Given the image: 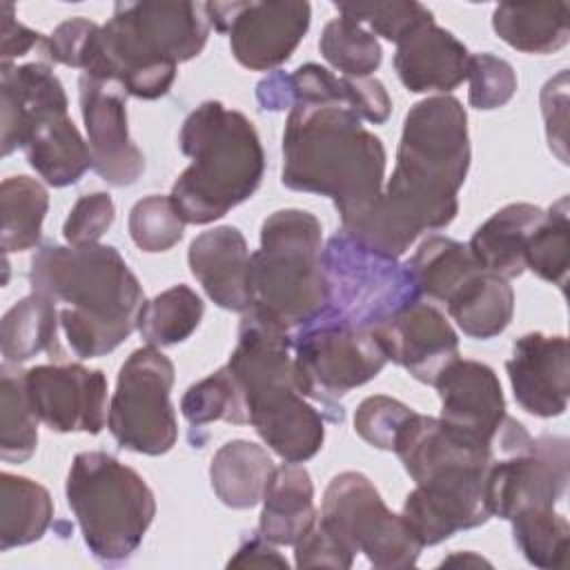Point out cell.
<instances>
[{
  "label": "cell",
  "mask_w": 570,
  "mask_h": 570,
  "mask_svg": "<svg viewBox=\"0 0 570 570\" xmlns=\"http://www.w3.org/2000/svg\"><path fill=\"white\" fill-rule=\"evenodd\" d=\"M468 169L470 136L463 105L448 94L419 100L405 114L396 165L383 194L343 234L381 256H403L423 232L454 220L456 194Z\"/></svg>",
  "instance_id": "1"
},
{
  "label": "cell",
  "mask_w": 570,
  "mask_h": 570,
  "mask_svg": "<svg viewBox=\"0 0 570 570\" xmlns=\"http://www.w3.org/2000/svg\"><path fill=\"white\" fill-rule=\"evenodd\" d=\"M229 568H287V559L261 534L245 541L227 561Z\"/></svg>",
  "instance_id": "50"
},
{
  "label": "cell",
  "mask_w": 570,
  "mask_h": 570,
  "mask_svg": "<svg viewBox=\"0 0 570 570\" xmlns=\"http://www.w3.org/2000/svg\"><path fill=\"white\" fill-rule=\"evenodd\" d=\"M387 361L401 365L416 381L432 385L459 358V336L450 321L421 298H412L383 318L374 330Z\"/></svg>",
  "instance_id": "18"
},
{
  "label": "cell",
  "mask_w": 570,
  "mask_h": 570,
  "mask_svg": "<svg viewBox=\"0 0 570 570\" xmlns=\"http://www.w3.org/2000/svg\"><path fill=\"white\" fill-rule=\"evenodd\" d=\"M570 479V445L566 436H532L519 452L497 454L485 474L490 517L510 521L523 510L554 508Z\"/></svg>",
  "instance_id": "15"
},
{
  "label": "cell",
  "mask_w": 570,
  "mask_h": 570,
  "mask_svg": "<svg viewBox=\"0 0 570 570\" xmlns=\"http://www.w3.org/2000/svg\"><path fill=\"white\" fill-rule=\"evenodd\" d=\"M570 265V200L561 196L546 209L543 220L525 245V269L539 278L566 287Z\"/></svg>",
  "instance_id": "36"
},
{
  "label": "cell",
  "mask_w": 570,
  "mask_h": 570,
  "mask_svg": "<svg viewBox=\"0 0 570 570\" xmlns=\"http://www.w3.org/2000/svg\"><path fill=\"white\" fill-rule=\"evenodd\" d=\"M568 2H501L492 11L494 33L523 53H554L570 40Z\"/></svg>",
  "instance_id": "27"
},
{
  "label": "cell",
  "mask_w": 570,
  "mask_h": 570,
  "mask_svg": "<svg viewBox=\"0 0 570 570\" xmlns=\"http://www.w3.org/2000/svg\"><path fill=\"white\" fill-rule=\"evenodd\" d=\"M448 314L465 336L488 341L512 321L514 292L508 281L481 269L448 303Z\"/></svg>",
  "instance_id": "30"
},
{
  "label": "cell",
  "mask_w": 570,
  "mask_h": 570,
  "mask_svg": "<svg viewBox=\"0 0 570 570\" xmlns=\"http://www.w3.org/2000/svg\"><path fill=\"white\" fill-rule=\"evenodd\" d=\"M292 350L298 392L325 405L372 381L387 363L372 330L325 316L292 332Z\"/></svg>",
  "instance_id": "12"
},
{
  "label": "cell",
  "mask_w": 570,
  "mask_h": 570,
  "mask_svg": "<svg viewBox=\"0 0 570 570\" xmlns=\"http://www.w3.org/2000/svg\"><path fill=\"white\" fill-rule=\"evenodd\" d=\"M189 272L223 309L245 314L252 307V254L234 225L198 234L187 252Z\"/></svg>",
  "instance_id": "22"
},
{
  "label": "cell",
  "mask_w": 570,
  "mask_h": 570,
  "mask_svg": "<svg viewBox=\"0 0 570 570\" xmlns=\"http://www.w3.org/2000/svg\"><path fill=\"white\" fill-rule=\"evenodd\" d=\"M318 49L323 58L341 71V76L365 78L376 71L383 60L376 36L367 27L345 16H338L325 24Z\"/></svg>",
  "instance_id": "38"
},
{
  "label": "cell",
  "mask_w": 570,
  "mask_h": 570,
  "mask_svg": "<svg viewBox=\"0 0 570 570\" xmlns=\"http://www.w3.org/2000/svg\"><path fill=\"white\" fill-rule=\"evenodd\" d=\"M546 209L532 203H510L494 212L470 238V252L481 269L510 281L525 272V245Z\"/></svg>",
  "instance_id": "24"
},
{
  "label": "cell",
  "mask_w": 570,
  "mask_h": 570,
  "mask_svg": "<svg viewBox=\"0 0 570 570\" xmlns=\"http://www.w3.org/2000/svg\"><path fill=\"white\" fill-rule=\"evenodd\" d=\"M49 207L47 189L29 176H11L0 185V243L4 254L27 252L40 243Z\"/></svg>",
  "instance_id": "33"
},
{
  "label": "cell",
  "mask_w": 570,
  "mask_h": 570,
  "mask_svg": "<svg viewBox=\"0 0 570 570\" xmlns=\"http://www.w3.org/2000/svg\"><path fill=\"white\" fill-rule=\"evenodd\" d=\"M205 2H116L82 73L118 82L127 96L156 100L196 58L209 36Z\"/></svg>",
  "instance_id": "5"
},
{
  "label": "cell",
  "mask_w": 570,
  "mask_h": 570,
  "mask_svg": "<svg viewBox=\"0 0 570 570\" xmlns=\"http://www.w3.org/2000/svg\"><path fill=\"white\" fill-rule=\"evenodd\" d=\"M318 523L352 557L358 552L379 570H403L423 546L401 514H394L363 472L336 474L323 494Z\"/></svg>",
  "instance_id": "9"
},
{
  "label": "cell",
  "mask_w": 570,
  "mask_h": 570,
  "mask_svg": "<svg viewBox=\"0 0 570 570\" xmlns=\"http://www.w3.org/2000/svg\"><path fill=\"white\" fill-rule=\"evenodd\" d=\"M347 105L361 120H367L372 125H383L392 111V100L383 82L370 76H347Z\"/></svg>",
  "instance_id": "48"
},
{
  "label": "cell",
  "mask_w": 570,
  "mask_h": 570,
  "mask_svg": "<svg viewBox=\"0 0 570 570\" xmlns=\"http://www.w3.org/2000/svg\"><path fill=\"white\" fill-rule=\"evenodd\" d=\"M185 234V220L169 196L151 194L129 212V236L149 254L171 249Z\"/></svg>",
  "instance_id": "40"
},
{
  "label": "cell",
  "mask_w": 570,
  "mask_h": 570,
  "mask_svg": "<svg viewBox=\"0 0 570 570\" xmlns=\"http://www.w3.org/2000/svg\"><path fill=\"white\" fill-rule=\"evenodd\" d=\"M225 367L238 392L245 425L249 423L283 461L303 463L323 448V416L294 381L292 332L247 309Z\"/></svg>",
  "instance_id": "4"
},
{
  "label": "cell",
  "mask_w": 570,
  "mask_h": 570,
  "mask_svg": "<svg viewBox=\"0 0 570 570\" xmlns=\"http://www.w3.org/2000/svg\"><path fill=\"white\" fill-rule=\"evenodd\" d=\"M541 114L550 149L566 165V122H568V71H559L541 89Z\"/></svg>",
  "instance_id": "46"
},
{
  "label": "cell",
  "mask_w": 570,
  "mask_h": 570,
  "mask_svg": "<svg viewBox=\"0 0 570 570\" xmlns=\"http://www.w3.org/2000/svg\"><path fill=\"white\" fill-rule=\"evenodd\" d=\"M171 385L174 363L158 347L145 345L127 356L107 414V428L120 448L158 456L176 445Z\"/></svg>",
  "instance_id": "13"
},
{
  "label": "cell",
  "mask_w": 570,
  "mask_h": 570,
  "mask_svg": "<svg viewBox=\"0 0 570 570\" xmlns=\"http://www.w3.org/2000/svg\"><path fill=\"white\" fill-rule=\"evenodd\" d=\"M65 492L85 546L100 563L127 561L156 514V499L145 479L100 450L73 456Z\"/></svg>",
  "instance_id": "8"
},
{
  "label": "cell",
  "mask_w": 570,
  "mask_h": 570,
  "mask_svg": "<svg viewBox=\"0 0 570 570\" xmlns=\"http://www.w3.org/2000/svg\"><path fill=\"white\" fill-rule=\"evenodd\" d=\"M100 24L87 18H69L60 22L42 45V56L51 62L87 71L96 53Z\"/></svg>",
  "instance_id": "44"
},
{
  "label": "cell",
  "mask_w": 570,
  "mask_h": 570,
  "mask_svg": "<svg viewBox=\"0 0 570 570\" xmlns=\"http://www.w3.org/2000/svg\"><path fill=\"white\" fill-rule=\"evenodd\" d=\"M22 151L36 174L51 187L78 183L91 167V151L67 111L40 118L24 138Z\"/></svg>",
  "instance_id": "26"
},
{
  "label": "cell",
  "mask_w": 570,
  "mask_h": 570,
  "mask_svg": "<svg viewBox=\"0 0 570 570\" xmlns=\"http://www.w3.org/2000/svg\"><path fill=\"white\" fill-rule=\"evenodd\" d=\"M468 80V102L481 111L508 105L517 91V73L512 65L492 53L470 56Z\"/></svg>",
  "instance_id": "41"
},
{
  "label": "cell",
  "mask_w": 570,
  "mask_h": 570,
  "mask_svg": "<svg viewBox=\"0 0 570 570\" xmlns=\"http://www.w3.org/2000/svg\"><path fill=\"white\" fill-rule=\"evenodd\" d=\"M114 216H116V205L107 191L85 194L71 207L62 225V236L73 247L94 245L111 227Z\"/></svg>",
  "instance_id": "45"
},
{
  "label": "cell",
  "mask_w": 570,
  "mask_h": 570,
  "mask_svg": "<svg viewBox=\"0 0 570 570\" xmlns=\"http://www.w3.org/2000/svg\"><path fill=\"white\" fill-rule=\"evenodd\" d=\"M178 145L191 163L171 185L169 198L185 223H214L261 187L265 154L245 114L205 100L185 118Z\"/></svg>",
  "instance_id": "6"
},
{
  "label": "cell",
  "mask_w": 570,
  "mask_h": 570,
  "mask_svg": "<svg viewBox=\"0 0 570 570\" xmlns=\"http://www.w3.org/2000/svg\"><path fill=\"white\" fill-rule=\"evenodd\" d=\"M441 566H490V561H485L483 557H479L476 552H454L450 557H445L441 561Z\"/></svg>",
  "instance_id": "51"
},
{
  "label": "cell",
  "mask_w": 570,
  "mask_h": 570,
  "mask_svg": "<svg viewBox=\"0 0 570 570\" xmlns=\"http://www.w3.org/2000/svg\"><path fill=\"white\" fill-rule=\"evenodd\" d=\"M60 312L56 301L31 292L11 305L0 323V350L7 363H24L40 352L58 354Z\"/></svg>",
  "instance_id": "31"
},
{
  "label": "cell",
  "mask_w": 570,
  "mask_h": 570,
  "mask_svg": "<svg viewBox=\"0 0 570 570\" xmlns=\"http://www.w3.org/2000/svg\"><path fill=\"white\" fill-rule=\"evenodd\" d=\"M392 452L419 488L436 494L485 499V474L494 450L481 436L450 425L441 416L412 410L394 436Z\"/></svg>",
  "instance_id": "11"
},
{
  "label": "cell",
  "mask_w": 570,
  "mask_h": 570,
  "mask_svg": "<svg viewBox=\"0 0 570 570\" xmlns=\"http://www.w3.org/2000/svg\"><path fill=\"white\" fill-rule=\"evenodd\" d=\"M69 100L62 82L45 62L0 67L2 156L22 149L29 129L53 111H67Z\"/></svg>",
  "instance_id": "23"
},
{
  "label": "cell",
  "mask_w": 570,
  "mask_h": 570,
  "mask_svg": "<svg viewBox=\"0 0 570 570\" xmlns=\"http://www.w3.org/2000/svg\"><path fill=\"white\" fill-rule=\"evenodd\" d=\"M38 416L24 390V370L16 363L0 367V456L4 463H24L38 445Z\"/></svg>",
  "instance_id": "35"
},
{
  "label": "cell",
  "mask_w": 570,
  "mask_h": 570,
  "mask_svg": "<svg viewBox=\"0 0 570 570\" xmlns=\"http://www.w3.org/2000/svg\"><path fill=\"white\" fill-rule=\"evenodd\" d=\"M24 390L33 414L51 432L98 434L107 421V379L80 363L24 370Z\"/></svg>",
  "instance_id": "16"
},
{
  "label": "cell",
  "mask_w": 570,
  "mask_h": 570,
  "mask_svg": "<svg viewBox=\"0 0 570 570\" xmlns=\"http://www.w3.org/2000/svg\"><path fill=\"white\" fill-rule=\"evenodd\" d=\"M258 534L274 546H294L314 523V483L301 463L274 468L263 492Z\"/></svg>",
  "instance_id": "25"
},
{
  "label": "cell",
  "mask_w": 570,
  "mask_h": 570,
  "mask_svg": "<svg viewBox=\"0 0 570 570\" xmlns=\"http://www.w3.org/2000/svg\"><path fill=\"white\" fill-rule=\"evenodd\" d=\"M334 9L390 42H399L430 11L421 2H334Z\"/></svg>",
  "instance_id": "42"
},
{
  "label": "cell",
  "mask_w": 570,
  "mask_h": 570,
  "mask_svg": "<svg viewBox=\"0 0 570 570\" xmlns=\"http://www.w3.org/2000/svg\"><path fill=\"white\" fill-rule=\"evenodd\" d=\"M33 292L67 303L60 327L76 356L96 358L114 352L134 330L145 294L111 245H42L29 267Z\"/></svg>",
  "instance_id": "3"
},
{
  "label": "cell",
  "mask_w": 570,
  "mask_h": 570,
  "mask_svg": "<svg viewBox=\"0 0 570 570\" xmlns=\"http://www.w3.org/2000/svg\"><path fill=\"white\" fill-rule=\"evenodd\" d=\"M209 24L229 36L234 58L252 71H272L289 60L309 29L312 7L281 2H205Z\"/></svg>",
  "instance_id": "14"
},
{
  "label": "cell",
  "mask_w": 570,
  "mask_h": 570,
  "mask_svg": "<svg viewBox=\"0 0 570 570\" xmlns=\"http://www.w3.org/2000/svg\"><path fill=\"white\" fill-rule=\"evenodd\" d=\"M205 303L189 285H174L151 301H145L138 316V332L147 345L167 347L189 338L200 325Z\"/></svg>",
  "instance_id": "34"
},
{
  "label": "cell",
  "mask_w": 570,
  "mask_h": 570,
  "mask_svg": "<svg viewBox=\"0 0 570 570\" xmlns=\"http://www.w3.org/2000/svg\"><path fill=\"white\" fill-rule=\"evenodd\" d=\"M45 40H47V36L29 29L16 20L13 4H9V2L0 4V42H2L0 56H2V62H11L13 58L27 56L36 47L42 51Z\"/></svg>",
  "instance_id": "49"
},
{
  "label": "cell",
  "mask_w": 570,
  "mask_h": 570,
  "mask_svg": "<svg viewBox=\"0 0 570 570\" xmlns=\"http://www.w3.org/2000/svg\"><path fill=\"white\" fill-rule=\"evenodd\" d=\"M321 263L327 281V307L318 316L374 330L401 305L419 298L396 258L370 252L347 234L327 240Z\"/></svg>",
  "instance_id": "10"
},
{
  "label": "cell",
  "mask_w": 570,
  "mask_h": 570,
  "mask_svg": "<svg viewBox=\"0 0 570 570\" xmlns=\"http://www.w3.org/2000/svg\"><path fill=\"white\" fill-rule=\"evenodd\" d=\"M441 399V419L494 443L505 421V399L494 370L470 358H454L432 383Z\"/></svg>",
  "instance_id": "21"
},
{
  "label": "cell",
  "mask_w": 570,
  "mask_h": 570,
  "mask_svg": "<svg viewBox=\"0 0 570 570\" xmlns=\"http://www.w3.org/2000/svg\"><path fill=\"white\" fill-rule=\"evenodd\" d=\"M505 372L517 403L534 416L552 419L566 412L570 396V363L566 336L530 332L514 341Z\"/></svg>",
  "instance_id": "19"
},
{
  "label": "cell",
  "mask_w": 570,
  "mask_h": 570,
  "mask_svg": "<svg viewBox=\"0 0 570 570\" xmlns=\"http://www.w3.org/2000/svg\"><path fill=\"white\" fill-rule=\"evenodd\" d=\"M410 414L412 407H407L399 399L374 394L358 403L354 412V430L365 443L379 450H392L394 436Z\"/></svg>",
  "instance_id": "43"
},
{
  "label": "cell",
  "mask_w": 570,
  "mask_h": 570,
  "mask_svg": "<svg viewBox=\"0 0 570 570\" xmlns=\"http://www.w3.org/2000/svg\"><path fill=\"white\" fill-rule=\"evenodd\" d=\"M512 537L525 561L552 570L561 568L568 552L570 523L554 508L523 510L510 519Z\"/></svg>",
  "instance_id": "37"
},
{
  "label": "cell",
  "mask_w": 570,
  "mask_h": 570,
  "mask_svg": "<svg viewBox=\"0 0 570 570\" xmlns=\"http://www.w3.org/2000/svg\"><path fill=\"white\" fill-rule=\"evenodd\" d=\"M403 267L416 294L439 303H448L474 274L481 272L468 245L439 234L423 238Z\"/></svg>",
  "instance_id": "29"
},
{
  "label": "cell",
  "mask_w": 570,
  "mask_h": 570,
  "mask_svg": "<svg viewBox=\"0 0 570 570\" xmlns=\"http://www.w3.org/2000/svg\"><path fill=\"white\" fill-rule=\"evenodd\" d=\"M53 501L45 485L11 472L0 474V550L29 546L47 532Z\"/></svg>",
  "instance_id": "32"
},
{
  "label": "cell",
  "mask_w": 570,
  "mask_h": 570,
  "mask_svg": "<svg viewBox=\"0 0 570 570\" xmlns=\"http://www.w3.org/2000/svg\"><path fill=\"white\" fill-rule=\"evenodd\" d=\"M78 98L91 169L114 187L134 185L145 171V156L129 138L127 91L114 80L82 73Z\"/></svg>",
  "instance_id": "17"
},
{
  "label": "cell",
  "mask_w": 570,
  "mask_h": 570,
  "mask_svg": "<svg viewBox=\"0 0 570 570\" xmlns=\"http://www.w3.org/2000/svg\"><path fill=\"white\" fill-rule=\"evenodd\" d=\"M180 412L189 421V425L196 428L212 421L245 425L240 399L225 365L218 367L207 379L187 387V392L180 399Z\"/></svg>",
  "instance_id": "39"
},
{
  "label": "cell",
  "mask_w": 570,
  "mask_h": 570,
  "mask_svg": "<svg viewBox=\"0 0 570 570\" xmlns=\"http://www.w3.org/2000/svg\"><path fill=\"white\" fill-rule=\"evenodd\" d=\"M470 53L448 29L439 27L428 11L399 42L394 69L403 87L412 94L456 89L468 78Z\"/></svg>",
  "instance_id": "20"
},
{
  "label": "cell",
  "mask_w": 570,
  "mask_h": 570,
  "mask_svg": "<svg viewBox=\"0 0 570 570\" xmlns=\"http://www.w3.org/2000/svg\"><path fill=\"white\" fill-rule=\"evenodd\" d=\"M385 147L343 102H294L283 131L287 189L332 198L341 225L367 214L383 194Z\"/></svg>",
  "instance_id": "2"
},
{
  "label": "cell",
  "mask_w": 570,
  "mask_h": 570,
  "mask_svg": "<svg viewBox=\"0 0 570 570\" xmlns=\"http://www.w3.org/2000/svg\"><path fill=\"white\" fill-rule=\"evenodd\" d=\"M294 563L296 568L347 570L352 568L354 557L347 550H343L316 519V523L294 543Z\"/></svg>",
  "instance_id": "47"
},
{
  "label": "cell",
  "mask_w": 570,
  "mask_h": 570,
  "mask_svg": "<svg viewBox=\"0 0 570 570\" xmlns=\"http://www.w3.org/2000/svg\"><path fill=\"white\" fill-rule=\"evenodd\" d=\"M323 227L305 209H278L261 225L252 254V307L287 332L314 321L327 307L321 263Z\"/></svg>",
  "instance_id": "7"
},
{
  "label": "cell",
  "mask_w": 570,
  "mask_h": 570,
  "mask_svg": "<svg viewBox=\"0 0 570 570\" xmlns=\"http://www.w3.org/2000/svg\"><path fill=\"white\" fill-rule=\"evenodd\" d=\"M274 463L267 450L258 443L234 439L216 450L209 463V481L227 508H254L267 488Z\"/></svg>",
  "instance_id": "28"
}]
</instances>
